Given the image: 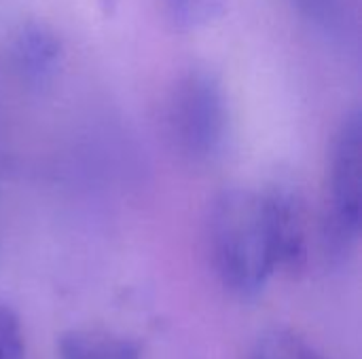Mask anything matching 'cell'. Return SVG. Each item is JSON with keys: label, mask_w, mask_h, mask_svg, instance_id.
<instances>
[{"label": "cell", "mask_w": 362, "mask_h": 359, "mask_svg": "<svg viewBox=\"0 0 362 359\" xmlns=\"http://www.w3.org/2000/svg\"><path fill=\"white\" fill-rule=\"evenodd\" d=\"M252 359H327L320 351H316L305 339L291 330H269L265 332L255 351Z\"/></svg>", "instance_id": "cell-8"}, {"label": "cell", "mask_w": 362, "mask_h": 359, "mask_svg": "<svg viewBox=\"0 0 362 359\" xmlns=\"http://www.w3.org/2000/svg\"><path fill=\"white\" fill-rule=\"evenodd\" d=\"M263 197L278 269L297 273L308 262V229L303 203L297 193L286 188H274Z\"/></svg>", "instance_id": "cell-4"}, {"label": "cell", "mask_w": 362, "mask_h": 359, "mask_svg": "<svg viewBox=\"0 0 362 359\" xmlns=\"http://www.w3.org/2000/svg\"><path fill=\"white\" fill-rule=\"evenodd\" d=\"M165 125L187 161L208 163L218 157L229 133V106L218 76L202 68L182 74L170 91Z\"/></svg>", "instance_id": "cell-2"}, {"label": "cell", "mask_w": 362, "mask_h": 359, "mask_svg": "<svg viewBox=\"0 0 362 359\" xmlns=\"http://www.w3.org/2000/svg\"><path fill=\"white\" fill-rule=\"evenodd\" d=\"M161 6L176 30L191 32L218 19L227 8V0H161Z\"/></svg>", "instance_id": "cell-7"}, {"label": "cell", "mask_w": 362, "mask_h": 359, "mask_svg": "<svg viewBox=\"0 0 362 359\" xmlns=\"http://www.w3.org/2000/svg\"><path fill=\"white\" fill-rule=\"evenodd\" d=\"M214 269L238 296H257L278 271L265 197L246 188L221 193L208 216Z\"/></svg>", "instance_id": "cell-1"}, {"label": "cell", "mask_w": 362, "mask_h": 359, "mask_svg": "<svg viewBox=\"0 0 362 359\" xmlns=\"http://www.w3.org/2000/svg\"><path fill=\"white\" fill-rule=\"evenodd\" d=\"M59 359H140V347L110 332L76 330L59 341Z\"/></svg>", "instance_id": "cell-6"}, {"label": "cell", "mask_w": 362, "mask_h": 359, "mask_svg": "<svg viewBox=\"0 0 362 359\" xmlns=\"http://www.w3.org/2000/svg\"><path fill=\"white\" fill-rule=\"evenodd\" d=\"M293 6L314 25L335 30L341 23V0H291Z\"/></svg>", "instance_id": "cell-9"}, {"label": "cell", "mask_w": 362, "mask_h": 359, "mask_svg": "<svg viewBox=\"0 0 362 359\" xmlns=\"http://www.w3.org/2000/svg\"><path fill=\"white\" fill-rule=\"evenodd\" d=\"M23 358V339L17 313L0 305V359H21Z\"/></svg>", "instance_id": "cell-10"}, {"label": "cell", "mask_w": 362, "mask_h": 359, "mask_svg": "<svg viewBox=\"0 0 362 359\" xmlns=\"http://www.w3.org/2000/svg\"><path fill=\"white\" fill-rule=\"evenodd\" d=\"M362 218V116L350 112L331 154V209L322 224L327 258L341 262L354 250Z\"/></svg>", "instance_id": "cell-3"}, {"label": "cell", "mask_w": 362, "mask_h": 359, "mask_svg": "<svg viewBox=\"0 0 362 359\" xmlns=\"http://www.w3.org/2000/svg\"><path fill=\"white\" fill-rule=\"evenodd\" d=\"M11 57L17 74L28 85H45L62 66L64 42L47 23L25 21L13 38Z\"/></svg>", "instance_id": "cell-5"}]
</instances>
